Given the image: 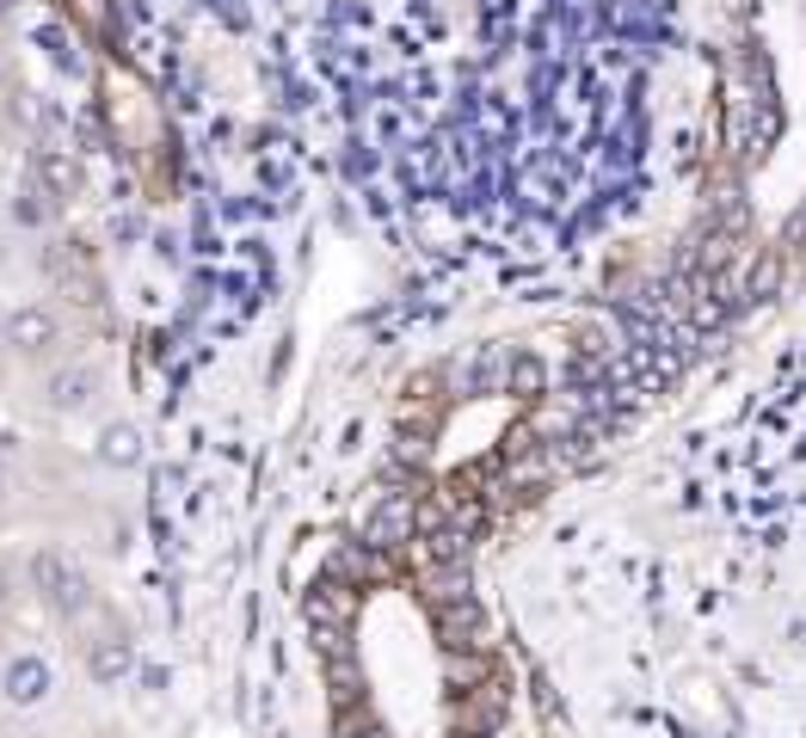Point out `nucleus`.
I'll use <instances>...</instances> for the list:
<instances>
[{
  "label": "nucleus",
  "mask_w": 806,
  "mask_h": 738,
  "mask_svg": "<svg viewBox=\"0 0 806 738\" xmlns=\"http://www.w3.org/2000/svg\"><path fill=\"white\" fill-rule=\"evenodd\" d=\"M13 332H19V339H26V345H31V339H43V332H50V327H43V320H38V315H26V320H19V327H13Z\"/></svg>",
  "instance_id": "7ed1b4c3"
},
{
  "label": "nucleus",
  "mask_w": 806,
  "mask_h": 738,
  "mask_svg": "<svg viewBox=\"0 0 806 738\" xmlns=\"http://www.w3.org/2000/svg\"><path fill=\"white\" fill-rule=\"evenodd\" d=\"M43 684H50V677H43L38 665H19V671H13V701H31Z\"/></svg>",
  "instance_id": "f257e3e1"
},
{
  "label": "nucleus",
  "mask_w": 806,
  "mask_h": 738,
  "mask_svg": "<svg viewBox=\"0 0 806 738\" xmlns=\"http://www.w3.org/2000/svg\"><path fill=\"white\" fill-rule=\"evenodd\" d=\"M123 665H130V652H123V646H106L93 659V677H123Z\"/></svg>",
  "instance_id": "f03ea898"
}]
</instances>
